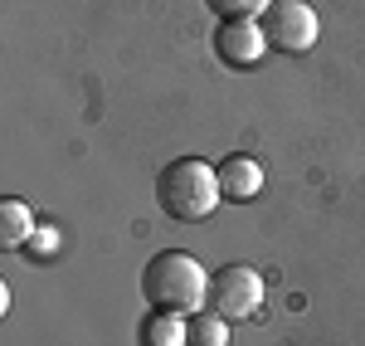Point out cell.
Here are the masks:
<instances>
[{
    "mask_svg": "<svg viewBox=\"0 0 365 346\" xmlns=\"http://www.w3.org/2000/svg\"><path fill=\"white\" fill-rule=\"evenodd\" d=\"M141 292H146L151 307L190 317V312H200L210 302V273L200 268L195 254L161 249V254H151V263L141 268Z\"/></svg>",
    "mask_w": 365,
    "mask_h": 346,
    "instance_id": "6da1fadb",
    "label": "cell"
},
{
    "mask_svg": "<svg viewBox=\"0 0 365 346\" xmlns=\"http://www.w3.org/2000/svg\"><path fill=\"white\" fill-rule=\"evenodd\" d=\"M258 25H263L268 49H278V54H307L317 44V34H322V20H317V10L307 0H273Z\"/></svg>",
    "mask_w": 365,
    "mask_h": 346,
    "instance_id": "3957f363",
    "label": "cell"
},
{
    "mask_svg": "<svg viewBox=\"0 0 365 346\" xmlns=\"http://www.w3.org/2000/svg\"><path fill=\"white\" fill-rule=\"evenodd\" d=\"M215 175H220V195L225 200H253L258 190H263V166L253 161V156H225L220 166H215Z\"/></svg>",
    "mask_w": 365,
    "mask_h": 346,
    "instance_id": "8992f818",
    "label": "cell"
},
{
    "mask_svg": "<svg viewBox=\"0 0 365 346\" xmlns=\"http://www.w3.org/2000/svg\"><path fill=\"white\" fill-rule=\"evenodd\" d=\"M141 346H185V317L151 307V317L141 322Z\"/></svg>",
    "mask_w": 365,
    "mask_h": 346,
    "instance_id": "9c48e42d",
    "label": "cell"
},
{
    "mask_svg": "<svg viewBox=\"0 0 365 346\" xmlns=\"http://www.w3.org/2000/svg\"><path fill=\"white\" fill-rule=\"evenodd\" d=\"M220 20H263V10L273 5V0H205Z\"/></svg>",
    "mask_w": 365,
    "mask_h": 346,
    "instance_id": "30bf717a",
    "label": "cell"
},
{
    "mask_svg": "<svg viewBox=\"0 0 365 346\" xmlns=\"http://www.w3.org/2000/svg\"><path fill=\"white\" fill-rule=\"evenodd\" d=\"M258 302H263V278H258V268H249V263H225L220 273H210V302H205V307H215L220 317L244 322V317L258 312Z\"/></svg>",
    "mask_w": 365,
    "mask_h": 346,
    "instance_id": "277c9868",
    "label": "cell"
},
{
    "mask_svg": "<svg viewBox=\"0 0 365 346\" xmlns=\"http://www.w3.org/2000/svg\"><path fill=\"white\" fill-rule=\"evenodd\" d=\"M263 49H268V39H263L258 20H220L215 25V58L225 68H253Z\"/></svg>",
    "mask_w": 365,
    "mask_h": 346,
    "instance_id": "5b68a950",
    "label": "cell"
},
{
    "mask_svg": "<svg viewBox=\"0 0 365 346\" xmlns=\"http://www.w3.org/2000/svg\"><path fill=\"white\" fill-rule=\"evenodd\" d=\"M34 239V210L25 200H15V195H5L0 200V244L5 249H20Z\"/></svg>",
    "mask_w": 365,
    "mask_h": 346,
    "instance_id": "52a82bcc",
    "label": "cell"
},
{
    "mask_svg": "<svg viewBox=\"0 0 365 346\" xmlns=\"http://www.w3.org/2000/svg\"><path fill=\"white\" fill-rule=\"evenodd\" d=\"M185 346H229V317L215 307H200L185 317Z\"/></svg>",
    "mask_w": 365,
    "mask_h": 346,
    "instance_id": "ba28073f",
    "label": "cell"
},
{
    "mask_svg": "<svg viewBox=\"0 0 365 346\" xmlns=\"http://www.w3.org/2000/svg\"><path fill=\"white\" fill-rule=\"evenodd\" d=\"M220 200H225L220 195V175H215L210 161H200V156H175L156 175V205H161V215L180 220V225L210 220Z\"/></svg>",
    "mask_w": 365,
    "mask_h": 346,
    "instance_id": "7a4b0ae2",
    "label": "cell"
}]
</instances>
